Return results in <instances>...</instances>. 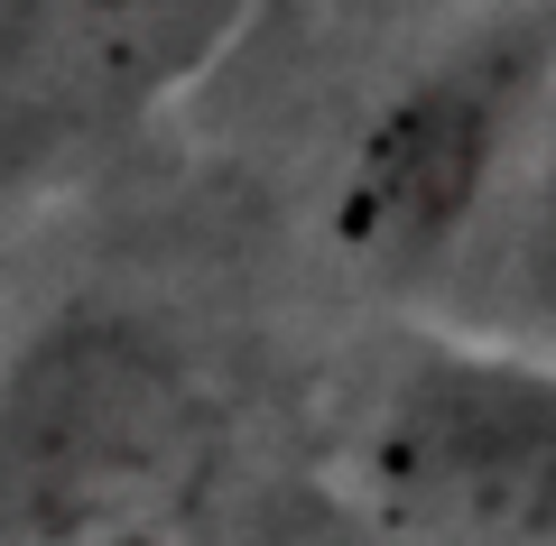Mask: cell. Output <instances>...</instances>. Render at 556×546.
Wrapping results in <instances>:
<instances>
[{"label":"cell","mask_w":556,"mask_h":546,"mask_svg":"<svg viewBox=\"0 0 556 546\" xmlns=\"http://www.w3.org/2000/svg\"><path fill=\"white\" fill-rule=\"evenodd\" d=\"M538 167H529V214H519V288H529L538 325L556 333V84L538 102Z\"/></svg>","instance_id":"277c9868"},{"label":"cell","mask_w":556,"mask_h":546,"mask_svg":"<svg viewBox=\"0 0 556 546\" xmlns=\"http://www.w3.org/2000/svg\"><path fill=\"white\" fill-rule=\"evenodd\" d=\"M130 546H167V537H130Z\"/></svg>","instance_id":"8992f818"},{"label":"cell","mask_w":556,"mask_h":546,"mask_svg":"<svg viewBox=\"0 0 556 546\" xmlns=\"http://www.w3.org/2000/svg\"><path fill=\"white\" fill-rule=\"evenodd\" d=\"M371 482L473 546L556 537V371L510 352H427L371 427Z\"/></svg>","instance_id":"3957f363"},{"label":"cell","mask_w":556,"mask_h":546,"mask_svg":"<svg viewBox=\"0 0 556 546\" xmlns=\"http://www.w3.org/2000/svg\"><path fill=\"white\" fill-rule=\"evenodd\" d=\"M28 20H38V0H0V65L20 56V38H28Z\"/></svg>","instance_id":"5b68a950"},{"label":"cell","mask_w":556,"mask_h":546,"mask_svg":"<svg viewBox=\"0 0 556 546\" xmlns=\"http://www.w3.org/2000/svg\"><path fill=\"white\" fill-rule=\"evenodd\" d=\"M556 84V28H473L464 47L399 75V93L362 120L334 186V241L371 269L437 259L482 214L492 176L538 130V102Z\"/></svg>","instance_id":"7a4b0ae2"},{"label":"cell","mask_w":556,"mask_h":546,"mask_svg":"<svg viewBox=\"0 0 556 546\" xmlns=\"http://www.w3.org/2000/svg\"><path fill=\"white\" fill-rule=\"evenodd\" d=\"M195 472V380L130 315H56L0 361V546L159 537Z\"/></svg>","instance_id":"6da1fadb"}]
</instances>
